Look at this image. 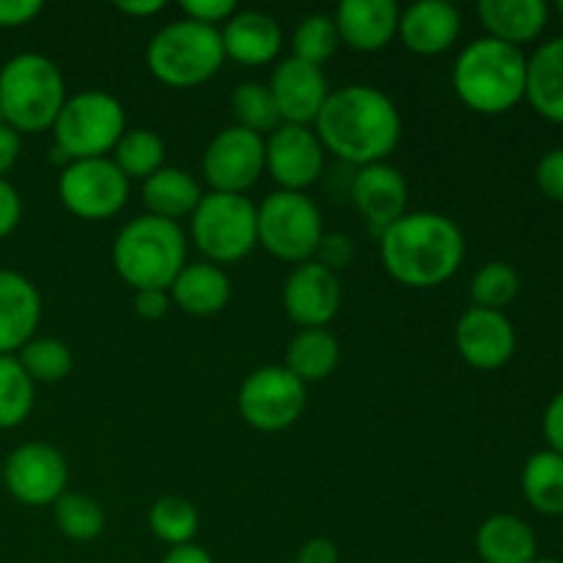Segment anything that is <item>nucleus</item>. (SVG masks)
<instances>
[{"mask_svg":"<svg viewBox=\"0 0 563 563\" xmlns=\"http://www.w3.org/2000/svg\"><path fill=\"white\" fill-rule=\"evenodd\" d=\"M38 0H0V27H22L42 14Z\"/></svg>","mask_w":563,"mask_h":563,"instance_id":"42","label":"nucleus"},{"mask_svg":"<svg viewBox=\"0 0 563 563\" xmlns=\"http://www.w3.org/2000/svg\"><path fill=\"white\" fill-rule=\"evenodd\" d=\"M225 58L242 66L273 64L284 47V27L267 11H236L220 31Z\"/></svg>","mask_w":563,"mask_h":563,"instance_id":"22","label":"nucleus"},{"mask_svg":"<svg viewBox=\"0 0 563 563\" xmlns=\"http://www.w3.org/2000/svg\"><path fill=\"white\" fill-rule=\"evenodd\" d=\"M159 563H218V561H214L207 550L198 548V544L192 542V544H185V548L168 550Z\"/></svg>","mask_w":563,"mask_h":563,"instance_id":"48","label":"nucleus"},{"mask_svg":"<svg viewBox=\"0 0 563 563\" xmlns=\"http://www.w3.org/2000/svg\"><path fill=\"white\" fill-rule=\"evenodd\" d=\"M201 170L212 192L245 196L264 174V137L242 126H225L209 141Z\"/></svg>","mask_w":563,"mask_h":563,"instance_id":"13","label":"nucleus"},{"mask_svg":"<svg viewBox=\"0 0 563 563\" xmlns=\"http://www.w3.org/2000/svg\"><path fill=\"white\" fill-rule=\"evenodd\" d=\"M170 308V295L168 289H143L135 291V311L141 319H148V322H157L168 313Z\"/></svg>","mask_w":563,"mask_h":563,"instance_id":"43","label":"nucleus"},{"mask_svg":"<svg viewBox=\"0 0 563 563\" xmlns=\"http://www.w3.org/2000/svg\"><path fill=\"white\" fill-rule=\"evenodd\" d=\"M181 11L187 20L218 27L220 22L225 25L236 14V3L234 0H181Z\"/></svg>","mask_w":563,"mask_h":563,"instance_id":"38","label":"nucleus"},{"mask_svg":"<svg viewBox=\"0 0 563 563\" xmlns=\"http://www.w3.org/2000/svg\"><path fill=\"white\" fill-rule=\"evenodd\" d=\"M284 308L300 330L328 328L341 308L339 273L319 262L297 264L284 284Z\"/></svg>","mask_w":563,"mask_h":563,"instance_id":"15","label":"nucleus"},{"mask_svg":"<svg viewBox=\"0 0 563 563\" xmlns=\"http://www.w3.org/2000/svg\"><path fill=\"white\" fill-rule=\"evenodd\" d=\"M482 25L487 27L489 38L520 47L539 38L548 27L550 9L544 0H482L476 5Z\"/></svg>","mask_w":563,"mask_h":563,"instance_id":"24","label":"nucleus"},{"mask_svg":"<svg viewBox=\"0 0 563 563\" xmlns=\"http://www.w3.org/2000/svg\"><path fill=\"white\" fill-rule=\"evenodd\" d=\"M537 550L533 528L517 515H493L476 533V553L482 563H533Z\"/></svg>","mask_w":563,"mask_h":563,"instance_id":"26","label":"nucleus"},{"mask_svg":"<svg viewBox=\"0 0 563 563\" xmlns=\"http://www.w3.org/2000/svg\"><path fill=\"white\" fill-rule=\"evenodd\" d=\"M141 196L143 207L148 209L146 214L179 223V220L190 218L196 212L203 192L198 187V181L192 179V174H187L185 168H174V165L168 168L165 165V168H159L157 174L143 181Z\"/></svg>","mask_w":563,"mask_h":563,"instance_id":"27","label":"nucleus"},{"mask_svg":"<svg viewBox=\"0 0 563 563\" xmlns=\"http://www.w3.org/2000/svg\"><path fill=\"white\" fill-rule=\"evenodd\" d=\"M258 245L289 264L313 262L324 236L322 212L306 192L275 190L256 207Z\"/></svg>","mask_w":563,"mask_h":563,"instance_id":"9","label":"nucleus"},{"mask_svg":"<svg viewBox=\"0 0 563 563\" xmlns=\"http://www.w3.org/2000/svg\"><path fill=\"white\" fill-rule=\"evenodd\" d=\"M264 170L278 190L306 192L324 170V146L313 126L280 124L264 141Z\"/></svg>","mask_w":563,"mask_h":563,"instance_id":"14","label":"nucleus"},{"mask_svg":"<svg viewBox=\"0 0 563 563\" xmlns=\"http://www.w3.org/2000/svg\"><path fill=\"white\" fill-rule=\"evenodd\" d=\"M58 531L71 542H93L104 531V511L99 500L82 493H64L53 504Z\"/></svg>","mask_w":563,"mask_h":563,"instance_id":"35","label":"nucleus"},{"mask_svg":"<svg viewBox=\"0 0 563 563\" xmlns=\"http://www.w3.org/2000/svg\"><path fill=\"white\" fill-rule=\"evenodd\" d=\"M306 401V383H300L286 366L256 368L247 374L236 396L240 416L258 432L289 429L291 423L300 421Z\"/></svg>","mask_w":563,"mask_h":563,"instance_id":"11","label":"nucleus"},{"mask_svg":"<svg viewBox=\"0 0 563 563\" xmlns=\"http://www.w3.org/2000/svg\"><path fill=\"white\" fill-rule=\"evenodd\" d=\"M113 163L130 181H146L165 168V141L154 130H126L115 143Z\"/></svg>","mask_w":563,"mask_h":563,"instance_id":"31","label":"nucleus"},{"mask_svg":"<svg viewBox=\"0 0 563 563\" xmlns=\"http://www.w3.org/2000/svg\"><path fill=\"white\" fill-rule=\"evenodd\" d=\"M58 64L42 53H20L0 69V121L20 135L53 130L66 104Z\"/></svg>","mask_w":563,"mask_h":563,"instance_id":"4","label":"nucleus"},{"mask_svg":"<svg viewBox=\"0 0 563 563\" xmlns=\"http://www.w3.org/2000/svg\"><path fill=\"white\" fill-rule=\"evenodd\" d=\"M537 185L550 201L563 203V148H553L539 159Z\"/></svg>","mask_w":563,"mask_h":563,"instance_id":"39","label":"nucleus"},{"mask_svg":"<svg viewBox=\"0 0 563 563\" xmlns=\"http://www.w3.org/2000/svg\"><path fill=\"white\" fill-rule=\"evenodd\" d=\"M456 352L467 366L478 372H495L506 366L517 350L515 324L504 311L489 308H467L454 328Z\"/></svg>","mask_w":563,"mask_h":563,"instance_id":"16","label":"nucleus"},{"mask_svg":"<svg viewBox=\"0 0 563 563\" xmlns=\"http://www.w3.org/2000/svg\"><path fill=\"white\" fill-rule=\"evenodd\" d=\"M399 16L394 0H341L333 22L341 44L355 53H379L399 36Z\"/></svg>","mask_w":563,"mask_h":563,"instance_id":"19","label":"nucleus"},{"mask_svg":"<svg viewBox=\"0 0 563 563\" xmlns=\"http://www.w3.org/2000/svg\"><path fill=\"white\" fill-rule=\"evenodd\" d=\"M533 563H563V561H555V559H537Z\"/></svg>","mask_w":563,"mask_h":563,"instance_id":"49","label":"nucleus"},{"mask_svg":"<svg viewBox=\"0 0 563 563\" xmlns=\"http://www.w3.org/2000/svg\"><path fill=\"white\" fill-rule=\"evenodd\" d=\"M42 295L25 275L0 269V355H16L36 335Z\"/></svg>","mask_w":563,"mask_h":563,"instance_id":"21","label":"nucleus"},{"mask_svg":"<svg viewBox=\"0 0 563 563\" xmlns=\"http://www.w3.org/2000/svg\"><path fill=\"white\" fill-rule=\"evenodd\" d=\"M198 526H201L198 509L192 506V500L181 498V495H163V498L154 500V506L148 509V531H152L159 542L168 544L170 550L192 544Z\"/></svg>","mask_w":563,"mask_h":563,"instance_id":"30","label":"nucleus"},{"mask_svg":"<svg viewBox=\"0 0 563 563\" xmlns=\"http://www.w3.org/2000/svg\"><path fill=\"white\" fill-rule=\"evenodd\" d=\"M275 104L284 124L313 126L319 110L328 102L330 86L324 77L322 66L306 64L300 58H284L273 71L269 80Z\"/></svg>","mask_w":563,"mask_h":563,"instance_id":"17","label":"nucleus"},{"mask_svg":"<svg viewBox=\"0 0 563 563\" xmlns=\"http://www.w3.org/2000/svg\"><path fill=\"white\" fill-rule=\"evenodd\" d=\"M170 302L190 317H214L231 300V280L223 267L209 262H187L168 289Z\"/></svg>","mask_w":563,"mask_h":563,"instance_id":"23","label":"nucleus"},{"mask_svg":"<svg viewBox=\"0 0 563 563\" xmlns=\"http://www.w3.org/2000/svg\"><path fill=\"white\" fill-rule=\"evenodd\" d=\"M126 132L124 104L104 91H82L66 99L53 124L55 154L75 159H97L113 152Z\"/></svg>","mask_w":563,"mask_h":563,"instance_id":"7","label":"nucleus"},{"mask_svg":"<svg viewBox=\"0 0 563 563\" xmlns=\"http://www.w3.org/2000/svg\"><path fill=\"white\" fill-rule=\"evenodd\" d=\"M295 563H341L339 561V548H335L330 539L313 537L297 550Z\"/></svg>","mask_w":563,"mask_h":563,"instance_id":"45","label":"nucleus"},{"mask_svg":"<svg viewBox=\"0 0 563 563\" xmlns=\"http://www.w3.org/2000/svg\"><path fill=\"white\" fill-rule=\"evenodd\" d=\"M190 234L209 264H236L258 245L256 203L247 196L207 192L190 214Z\"/></svg>","mask_w":563,"mask_h":563,"instance_id":"8","label":"nucleus"},{"mask_svg":"<svg viewBox=\"0 0 563 563\" xmlns=\"http://www.w3.org/2000/svg\"><path fill=\"white\" fill-rule=\"evenodd\" d=\"M528 58L520 47L482 36L454 64V91L465 108L482 115L509 113L526 99Z\"/></svg>","mask_w":563,"mask_h":563,"instance_id":"3","label":"nucleus"},{"mask_svg":"<svg viewBox=\"0 0 563 563\" xmlns=\"http://www.w3.org/2000/svg\"><path fill=\"white\" fill-rule=\"evenodd\" d=\"M317 256L319 258H313V262L324 264L328 269L339 273L341 267H350V264H352V258H355V245H352L350 236L328 234V231H324L322 242H319Z\"/></svg>","mask_w":563,"mask_h":563,"instance_id":"40","label":"nucleus"},{"mask_svg":"<svg viewBox=\"0 0 563 563\" xmlns=\"http://www.w3.org/2000/svg\"><path fill=\"white\" fill-rule=\"evenodd\" d=\"M16 361L25 368L27 377L33 383L42 385H55L60 379H66L75 366V357L71 350L60 339H49V335H33L20 352H16Z\"/></svg>","mask_w":563,"mask_h":563,"instance_id":"33","label":"nucleus"},{"mask_svg":"<svg viewBox=\"0 0 563 563\" xmlns=\"http://www.w3.org/2000/svg\"><path fill=\"white\" fill-rule=\"evenodd\" d=\"M187 264V236L179 223L141 218L130 220L113 240V267L135 291L170 289Z\"/></svg>","mask_w":563,"mask_h":563,"instance_id":"5","label":"nucleus"},{"mask_svg":"<svg viewBox=\"0 0 563 563\" xmlns=\"http://www.w3.org/2000/svg\"><path fill=\"white\" fill-rule=\"evenodd\" d=\"M36 405V383L25 374L16 355H0V429H16Z\"/></svg>","mask_w":563,"mask_h":563,"instance_id":"32","label":"nucleus"},{"mask_svg":"<svg viewBox=\"0 0 563 563\" xmlns=\"http://www.w3.org/2000/svg\"><path fill=\"white\" fill-rule=\"evenodd\" d=\"M20 152H22V135L0 121V179H5V174L14 168L16 159H20Z\"/></svg>","mask_w":563,"mask_h":563,"instance_id":"46","label":"nucleus"},{"mask_svg":"<svg viewBox=\"0 0 563 563\" xmlns=\"http://www.w3.org/2000/svg\"><path fill=\"white\" fill-rule=\"evenodd\" d=\"M3 484L11 498L22 506H53L69 484L64 454L49 443H22L5 456Z\"/></svg>","mask_w":563,"mask_h":563,"instance_id":"12","label":"nucleus"},{"mask_svg":"<svg viewBox=\"0 0 563 563\" xmlns=\"http://www.w3.org/2000/svg\"><path fill=\"white\" fill-rule=\"evenodd\" d=\"M555 11H559L561 20H563V0H559V3H555Z\"/></svg>","mask_w":563,"mask_h":563,"instance_id":"50","label":"nucleus"},{"mask_svg":"<svg viewBox=\"0 0 563 563\" xmlns=\"http://www.w3.org/2000/svg\"><path fill=\"white\" fill-rule=\"evenodd\" d=\"M526 99L542 119L563 124V36L544 42L528 58Z\"/></svg>","mask_w":563,"mask_h":563,"instance_id":"25","label":"nucleus"},{"mask_svg":"<svg viewBox=\"0 0 563 563\" xmlns=\"http://www.w3.org/2000/svg\"><path fill=\"white\" fill-rule=\"evenodd\" d=\"M22 220V198L11 181L0 179V240L11 234Z\"/></svg>","mask_w":563,"mask_h":563,"instance_id":"41","label":"nucleus"},{"mask_svg":"<svg viewBox=\"0 0 563 563\" xmlns=\"http://www.w3.org/2000/svg\"><path fill=\"white\" fill-rule=\"evenodd\" d=\"M379 262L396 284L434 289L465 262V236L445 214L407 212L379 234Z\"/></svg>","mask_w":563,"mask_h":563,"instance_id":"2","label":"nucleus"},{"mask_svg":"<svg viewBox=\"0 0 563 563\" xmlns=\"http://www.w3.org/2000/svg\"><path fill=\"white\" fill-rule=\"evenodd\" d=\"M231 113H234L236 126L247 132H256L264 137V132H275L284 121H280L278 104H275L269 86L256 80H247L234 88L231 93Z\"/></svg>","mask_w":563,"mask_h":563,"instance_id":"34","label":"nucleus"},{"mask_svg":"<svg viewBox=\"0 0 563 563\" xmlns=\"http://www.w3.org/2000/svg\"><path fill=\"white\" fill-rule=\"evenodd\" d=\"M454 563H473V561H454Z\"/></svg>","mask_w":563,"mask_h":563,"instance_id":"51","label":"nucleus"},{"mask_svg":"<svg viewBox=\"0 0 563 563\" xmlns=\"http://www.w3.org/2000/svg\"><path fill=\"white\" fill-rule=\"evenodd\" d=\"M115 9H119L121 14L132 16V20H146V16H154L159 14V11H165V3L163 0H119Z\"/></svg>","mask_w":563,"mask_h":563,"instance_id":"47","label":"nucleus"},{"mask_svg":"<svg viewBox=\"0 0 563 563\" xmlns=\"http://www.w3.org/2000/svg\"><path fill=\"white\" fill-rule=\"evenodd\" d=\"M462 33V11L449 0H418L401 9L399 38L416 55H443Z\"/></svg>","mask_w":563,"mask_h":563,"instance_id":"20","label":"nucleus"},{"mask_svg":"<svg viewBox=\"0 0 563 563\" xmlns=\"http://www.w3.org/2000/svg\"><path fill=\"white\" fill-rule=\"evenodd\" d=\"M350 192L355 209L377 231V236L407 214L410 187H407L405 174L390 163H374L357 168Z\"/></svg>","mask_w":563,"mask_h":563,"instance_id":"18","label":"nucleus"},{"mask_svg":"<svg viewBox=\"0 0 563 563\" xmlns=\"http://www.w3.org/2000/svg\"><path fill=\"white\" fill-rule=\"evenodd\" d=\"M341 357L339 339L328 328L300 330L286 346L284 366L295 374L300 383H322L335 372Z\"/></svg>","mask_w":563,"mask_h":563,"instance_id":"28","label":"nucleus"},{"mask_svg":"<svg viewBox=\"0 0 563 563\" xmlns=\"http://www.w3.org/2000/svg\"><path fill=\"white\" fill-rule=\"evenodd\" d=\"M522 495L539 515H563V456L539 451L522 467Z\"/></svg>","mask_w":563,"mask_h":563,"instance_id":"29","label":"nucleus"},{"mask_svg":"<svg viewBox=\"0 0 563 563\" xmlns=\"http://www.w3.org/2000/svg\"><path fill=\"white\" fill-rule=\"evenodd\" d=\"M225 60L220 27L201 25L187 16L168 22L146 47V66L168 88H196L220 71Z\"/></svg>","mask_w":563,"mask_h":563,"instance_id":"6","label":"nucleus"},{"mask_svg":"<svg viewBox=\"0 0 563 563\" xmlns=\"http://www.w3.org/2000/svg\"><path fill=\"white\" fill-rule=\"evenodd\" d=\"M313 132L324 152L363 168L388 163L401 141V113L388 93L355 82L330 91L313 121Z\"/></svg>","mask_w":563,"mask_h":563,"instance_id":"1","label":"nucleus"},{"mask_svg":"<svg viewBox=\"0 0 563 563\" xmlns=\"http://www.w3.org/2000/svg\"><path fill=\"white\" fill-rule=\"evenodd\" d=\"M58 198L75 218L97 223L115 218L130 198V179L115 168L113 159H75L58 176Z\"/></svg>","mask_w":563,"mask_h":563,"instance_id":"10","label":"nucleus"},{"mask_svg":"<svg viewBox=\"0 0 563 563\" xmlns=\"http://www.w3.org/2000/svg\"><path fill=\"white\" fill-rule=\"evenodd\" d=\"M542 432H544V440H548L550 451H555V454L563 456V390L553 401H550L548 410H544Z\"/></svg>","mask_w":563,"mask_h":563,"instance_id":"44","label":"nucleus"},{"mask_svg":"<svg viewBox=\"0 0 563 563\" xmlns=\"http://www.w3.org/2000/svg\"><path fill=\"white\" fill-rule=\"evenodd\" d=\"M339 27H335L330 14H308L306 20L297 22L291 33V58H300L306 64L322 66L339 49Z\"/></svg>","mask_w":563,"mask_h":563,"instance_id":"36","label":"nucleus"},{"mask_svg":"<svg viewBox=\"0 0 563 563\" xmlns=\"http://www.w3.org/2000/svg\"><path fill=\"white\" fill-rule=\"evenodd\" d=\"M520 291V275L506 262H487L471 280V300L476 308L500 311Z\"/></svg>","mask_w":563,"mask_h":563,"instance_id":"37","label":"nucleus"}]
</instances>
